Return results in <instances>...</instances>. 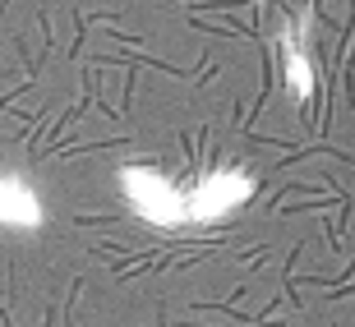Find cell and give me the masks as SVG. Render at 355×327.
<instances>
[{"label": "cell", "mask_w": 355, "mask_h": 327, "mask_svg": "<svg viewBox=\"0 0 355 327\" xmlns=\"http://www.w3.org/2000/svg\"><path fill=\"white\" fill-rule=\"evenodd\" d=\"M120 194H125V203L134 208V217H144L148 226H162V231L189 226L184 189L157 166H125L120 170Z\"/></svg>", "instance_id": "cell-1"}, {"label": "cell", "mask_w": 355, "mask_h": 327, "mask_svg": "<svg viewBox=\"0 0 355 327\" xmlns=\"http://www.w3.org/2000/svg\"><path fill=\"white\" fill-rule=\"evenodd\" d=\"M282 74H286V88H291L295 102H309V97H314L318 69H314V55H309L304 37H295V33L282 37Z\"/></svg>", "instance_id": "cell-4"}, {"label": "cell", "mask_w": 355, "mask_h": 327, "mask_svg": "<svg viewBox=\"0 0 355 327\" xmlns=\"http://www.w3.org/2000/svg\"><path fill=\"white\" fill-rule=\"evenodd\" d=\"M250 198H254V180L245 170L217 166L184 189V212H189V226H212L222 217H231V212H240Z\"/></svg>", "instance_id": "cell-2"}, {"label": "cell", "mask_w": 355, "mask_h": 327, "mask_svg": "<svg viewBox=\"0 0 355 327\" xmlns=\"http://www.w3.org/2000/svg\"><path fill=\"white\" fill-rule=\"evenodd\" d=\"M0 226L5 231H37L42 198L24 175H0Z\"/></svg>", "instance_id": "cell-3"}]
</instances>
